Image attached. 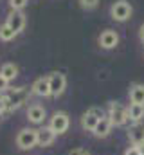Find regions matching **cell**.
I'll use <instances>...</instances> for the list:
<instances>
[{
	"label": "cell",
	"instance_id": "cell-23",
	"mask_svg": "<svg viewBox=\"0 0 144 155\" xmlns=\"http://www.w3.org/2000/svg\"><path fill=\"white\" fill-rule=\"evenodd\" d=\"M69 155H87V150H83V148H76V150H72Z\"/></svg>",
	"mask_w": 144,
	"mask_h": 155
},
{
	"label": "cell",
	"instance_id": "cell-12",
	"mask_svg": "<svg viewBox=\"0 0 144 155\" xmlns=\"http://www.w3.org/2000/svg\"><path fill=\"white\" fill-rule=\"evenodd\" d=\"M128 139L132 141V144L139 146L144 143V124L141 123H133L130 128H128Z\"/></svg>",
	"mask_w": 144,
	"mask_h": 155
},
{
	"label": "cell",
	"instance_id": "cell-18",
	"mask_svg": "<svg viewBox=\"0 0 144 155\" xmlns=\"http://www.w3.org/2000/svg\"><path fill=\"white\" fill-rule=\"evenodd\" d=\"M15 36H16V35L7 27V24H4V25L0 27V40H4V41H11Z\"/></svg>",
	"mask_w": 144,
	"mask_h": 155
},
{
	"label": "cell",
	"instance_id": "cell-6",
	"mask_svg": "<svg viewBox=\"0 0 144 155\" xmlns=\"http://www.w3.org/2000/svg\"><path fill=\"white\" fill-rule=\"evenodd\" d=\"M69 126H70V117H69V114H65V112H56L54 116L51 117V121H49V128L56 135L65 134L69 130Z\"/></svg>",
	"mask_w": 144,
	"mask_h": 155
},
{
	"label": "cell",
	"instance_id": "cell-21",
	"mask_svg": "<svg viewBox=\"0 0 144 155\" xmlns=\"http://www.w3.org/2000/svg\"><path fill=\"white\" fill-rule=\"evenodd\" d=\"M124 155H141V152H139V148H137L135 144H132V146H128V148H126Z\"/></svg>",
	"mask_w": 144,
	"mask_h": 155
},
{
	"label": "cell",
	"instance_id": "cell-3",
	"mask_svg": "<svg viewBox=\"0 0 144 155\" xmlns=\"http://www.w3.org/2000/svg\"><path fill=\"white\" fill-rule=\"evenodd\" d=\"M103 117H106V114H105V110L101 107H92V108H88L83 114V117H81V126L85 130L92 132L96 128V124L99 123V119H103Z\"/></svg>",
	"mask_w": 144,
	"mask_h": 155
},
{
	"label": "cell",
	"instance_id": "cell-26",
	"mask_svg": "<svg viewBox=\"0 0 144 155\" xmlns=\"http://www.w3.org/2000/svg\"><path fill=\"white\" fill-rule=\"evenodd\" d=\"M137 148H139V152H141V155H144V143H142V144H139Z\"/></svg>",
	"mask_w": 144,
	"mask_h": 155
},
{
	"label": "cell",
	"instance_id": "cell-11",
	"mask_svg": "<svg viewBox=\"0 0 144 155\" xmlns=\"http://www.w3.org/2000/svg\"><path fill=\"white\" fill-rule=\"evenodd\" d=\"M36 135H38V146H41V148L51 146L54 143V139H56V134L49 126H43V128L36 130Z\"/></svg>",
	"mask_w": 144,
	"mask_h": 155
},
{
	"label": "cell",
	"instance_id": "cell-15",
	"mask_svg": "<svg viewBox=\"0 0 144 155\" xmlns=\"http://www.w3.org/2000/svg\"><path fill=\"white\" fill-rule=\"evenodd\" d=\"M130 101L135 105H144V85L135 83L130 87Z\"/></svg>",
	"mask_w": 144,
	"mask_h": 155
},
{
	"label": "cell",
	"instance_id": "cell-25",
	"mask_svg": "<svg viewBox=\"0 0 144 155\" xmlns=\"http://www.w3.org/2000/svg\"><path fill=\"white\" fill-rule=\"evenodd\" d=\"M139 38H141V40L144 41V24L141 25V31H139Z\"/></svg>",
	"mask_w": 144,
	"mask_h": 155
},
{
	"label": "cell",
	"instance_id": "cell-19",
	"mask_svg": "<svg viewBox=\"0 0 144 155\" xmlns=\"http://www.w3.org/2000/svg\"><path fill=\"white\" fill-rule=\"evenodd\" d=\"M9 5L13 11H22L27 5V0H9Z\"/></svg>",
	"mask_w": 144,
	"mask_h": 155
},
{
	"label": "cell",
	"instance_id": "cell-4",
	"mask_svg": "<svg viewBox=\"0 0 144 155\" xmlns=\"http://www.w3.org/2000/svg\"><path fill=\"white\" fill-rule=\"evenodd\" d=\"M108 119L113 126H124L128 123V108L121 103H110L108 107Z\"/></svg>",
	"mask_w": 144,
	"mask_h": 155
},
{
	"label": "cell",
	"instance_id": "cell-8",
	"mask_svg": "<svg viewBox=\"0 0 144 155\" xmlns=\"http://www.w3.org/2000/svg\"><path fill=\"white\" fill-rule=\"evenodd\" d=\"M7 27L15 33V35H18L24 27H25V16H24V13H20V11H13L9 16H7Z\"/></svg>",
	"mask_w": 144,
	"mask_h": 155
},
{
	"label": "cell",
	"instance_id": "cell-27",
	"mask_svg": "<svg viewBox=\"0 0 144 155\" xmlns=\"http://www.w3.org/2000/svg\"><path fill=\"white\" fill-rule=\"evenodd\" d=\"M87 155H88V153H87Z\"/></svg>",
	"mask_w": 144,
	"mask_h": 155
},
{
	"label": "cell",
	"instance_id": "cell-2",
	"mask_svg": "<svg viewBox=\"0 0 144 155\" xmlns=\"http://www.w3.org/2000/svg\"><path fill=\"white\" fill-rule=\"evenodd\" d=\"M16 146L20 150H33L38 146V135L34 128H22L16 135Z\"/></svg>",
	"mask_w": 144,
	"mask_h": 155
},
{
	"label": "cell",
	"instance_id": "cell-1",
	"mask_svg": "<svg viewBox=\"0 0 144 155\" xmlns=\"http://www.w3.org/2000/svg\"><path fill=\"white\" fill-rule=\"evenodd\" d=\"M29 94L31 90L27 87H18V88H7L5 90V112H13L20 107H24L29 99Z\"/></svg>",
	"mask_w": 144,
	"mask_h": 155
},
{
	"label": "cell",
	"instance_id": "cell-22",
	"mask_svg": "<svg viewBox=\"0 0 144 155\" xmlns=\"http://www.w3.org/2000/svg\"><path fill=\"white\" fill-rule=\"evenodd\" d=\"M9 88V81L7 79H4V78L0 76V92H5Z\"/></svg>",
	"mask_w": 144,
	"mask_h": 155
},
{
	"label": "cell",
	"instance_id": "cell-9",
	"mask_svg": "<svg viewBox=\"0 0 144 155\" xmlns=\"http://www.w3.org/2000/svg\"><path fill=\"white\" fill-rule=\"evenodd\" d=\"M99 45L103 47V49H113L117 43H119V35L115 33V31H112V29H106V31H103L101 35H99Z\"/></svg>",
	"mask_w": 144,
	"mask_h": 155
},
{
	"label": "cell",
	"instance_id": "cell-16",
	"mask_svg": "<svg viewBox=\"0 0 144 155\" xmlns=\"http://www.w3.org/2000/svg\"><path fill=\"white\" fill-rule=\"evenodd\" d=\"M144 117V105H135L132 103L128 107V121L132 123H141Z\"/></svg>",
	"mask_w": 144,
	"mask_h": 155
},
{
	"label": "cell",
	"instance_id": "cell-20",
	"mask_svg": "<svg viewBox=\"0 0 144 155\" xmlns=\"http://www.w3.org/2000/svg\"><path fill=\"white\" fill-rule=\"evenodd\" d=\"M79 4H81L83 9H94L99 4V0H79Z\"/></svg>",
	"mask_w": 144,
	"mask_h": 155
},
{
	"label": "cell",
	"instance_id": "cell-14",
	"mask_svg": "<svg viewBox=\"0 0 144 155\" xmlns=\"http://www.w3.org/2000/svg\"><path fill=\"white\" fill-rule=\"evenodd\" d=\"M112 128H113V124H112V121L106 117H103V119H99V123L96 124V128L92 130V134L96 135V137H108L110 135V132H112Z\"/></svg>",
	"mask_w": 144,
	"mask_h": 155
},
{
	"label": "cell",
	"instance_id": "cell-10",
	"mask_svg": "<svg viewBox=\"0 0 144 155\" xmlns=\"http://www.w3.org/2000/svg\"><path fill=\"white\" fill-rule=\"evenodd\" d=\"M45 117H47V112L41 105H31L27 108V119L33 124H41L45 121Z\"/></svg>",
	"mask_w": 144,
	"mask_h": 155
},
{
	"label": "cell",
	"instance_id": "cell-24",
	"mask_svg": "<svg viewBox=\"0 0 144 155\" xmlns=\"http://www.w3.org/2000/svg\"><path fill=\"white\" fill-rule=\"evenodd\" d=\"M5 112V99H4V96H0V116Z\"/></svg>",
	"mask_w": 144,
	"mask_h": 155
},
{
	"label": "cell",
	"instance_id": "cell-13",
	"mask_svg": "<svg viewBox=\"0 0 144 155\" xmlns=\"http://www.w3.org/2000/svg\"><path fill=\"white\" fill-rule=\"evenodd\" d=\"M31 92L40 96V97H47L51 96V88H49V78H38L33 87H31Z\"/></svg>",
	"mask_w": 144,
	"mask_h": 155
},
{
	"label": "cell",
	"instance_id": "cell-5",
	"mask_svg": "<svg viewBox=\"0 0 144 155\" xmlns=\"http://www.w3.org/2000/svg\"><path fill=\"white\" fill-rule=\"evenodd\" d=\"M132 13H133V9H132V5L126 0H117L110 7V15H112V18L115 22H126L132 16Z\"/></svg>",
	"mask_w": 144,
	"mask_h": 155
},
{
	"label": "cell",
	"instance_id": "cell-17",
	"mask_svg": "<svg viewBox=\"0 0 144 155\" xmlns=\"http://www.w3.org/2000/svg\"><path fill=\"white\" fill-rule=\"evenodd\" d=\"M0 76L4 78V79H7V81H13L15 78L18 76V65H15V63H4L0 67Z\"/></svg>",
	"mask_w": 144,
	"mask_h": 155
},
{
	"label": "cell",
	"instance_id": "cell-7",
	"mask_svg": "<svg viewBox=\"0 0 144 155\" xmlns=\"http://www.w3.org/2000/svg\"><path fill=\"white\" fill-rule=\"evenodd\" d=\"M49 88H51V96L52 97H58L65 92V87H67V78L60 72H52L49 74Z\"/></svg>",
	"mask_w": 144,
	"mask_h": 155
}]
</instances>
